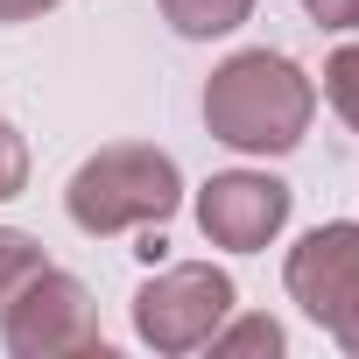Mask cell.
<instances>
[{"mask_svg":"<svg viewBox=\"0 0 359 359\" xmlns=\"http://www.w3.org/2000/svg\"><path fill=\"white\" fill-rule=\"evenodd\" d=\"M310 113H317V85L282 50H240L205 85V127L240 155H289L310 134Z\"/></svg>","mask_w":359,"mask_h":359,"instance_id":"1","label":"cell"},{"mask_svg":"<svg viewBox=\"0 0 359 359\" xmlns=\"http://www.w3.org/2000/svg\"><path fill=\"white\" fill-rule=\"evenodd\" d=\"M176 205H184V169H176L162 148H148V141L99 148L92 162H78L71 191H64L71 226H78V233H92V240L162 226Z\"/></svg>","mask_w":359,"mask_h":359,"instance_id":"2","label":"cell"},{"mask_svg":"<svg viewBox=\"0 0 359 359\" xmlns=\"http://www.w3.org/2000/svg\"><path fill=\"white\" fill-rule=\"evenodd\" d=\"M233 275L212 268V261H176V268H155L141 289H134V331L141 345L155 352H198L212 345V331L233 317Z\"/></svg>","mask_w":359,"mask_h":359,"instance_id":"3","label":"cell"},{"mask_svg":"<svg viewBox=\"0 0 359 359\" xmlns=\"http://www.w3.org/2000/svg\"><path fill=\"white\" fill-rule=\"evenodd\" d=\"M0 345L15 359H57V352H106L99 338V303L78 275L43 268L0 317Z\"/></svg>","mask_w":359,"mask_h":359,"instance_id":"4","label":"cell"},{"mask_svg":"<svg viewBox=\"0 0 359 359\" xmlns=\"http://www.w3.org/2000/svg\"><path fill=\"white\" fill-rule=\"evenodd\" d=\"M289 184L261 169H226L198 191V233L226 254H261L282 226H289Z\"/></svg>","mask_w":359,"mask_h":359,"instance_id":"5","label":"cell"},{"mask_svg":"<svg viewBox=\"0 0 359 359\" xmlns=\"http://www.w3.org/2000/svg\"><path fill=\"white\" fill-rule=\"evenodd\" d=\"M282 282H289V303L310 317V324H338L352 303H359V226H317V233H303L296 247H289V268H282Z\"/></svg>","mask_w":359,"mask_h":359,"instance_id":"6","label":"cell"},{"mask_svg":"<svg viewBox=\"0 0 359 359\" xmlns=\"http://www.w3.org/2000/svg\"><path fill=\"white\" fill-rule=\"evenodd\" d=\"M162 22L176 36H191V43H212V36H233L247 15H254V0H155Z\"/></svg>","mask_w":359,"mask_h":359,"instance_id":"7","label":"cell"},{"mask_svg":"<svg viewBox=\"0 0 359 359\" xmlns=\"http://www.w3.org/2000/svg\"><path fill=\"white\" fill-rule=\"evenodd\" d=\"M50 268V254H43V240H29L22 226H0V317H8V303L36 282Z\"/></svg>","mask_w":359,"mask_h":359,"instance_id":"8","label":"cell"},{"mask_svg":"<svg viewBox=\"0 0 359 359\" xmlns=\"http://www.w3.org/2000/svg\"><path fill=\"white\" fill-rule=\"evenodd\" d=\"M324 99H331V113L359 134V43L331 50V64H324Z\"/></svg>","mask_w":359,"mask_h":359,"instance_id":"9","label":"cell"},{"mask_svg":"<svg viewBox=\"0 0 359 359\" xmlns=\"http://www.w3.org/2000/svg\"><path fill=\"white\" fill-rule=\"evenodd\" d=\"M212 352H282V324L275 317H226L219 331H212Z\"/></svg>","mask_w":359,"mask_h":359,"instance_id":"10","label":"cell"},{"mask_svg":"<svg viewBox=\"0 0 359 359\" xmlns=\"http://www.w3.org/2000/svg\"><path fill=\"white\" fill-rule=\"evenodd\" d=\"M22 191H29V141H22L8 120H0V205L22 198Z\"/></svg>","mask_w":359,"mask_h":359,"instance_id":"11","label":"cell"},{"mask_svg":"<svg viewBox=\"0 0 359 359\" xmlns=\"http://www.w3.org/2000/svg\"><path fill=\"white\" fill-rule=\"evenodd\" d=\"M317 29H359V0H296Z\"/></svg>","mask_w":359,"mask_h":359,"instance_id":"12","label":"cell"},{"mask_svg":"<svg viewBox=\"0 0 359 359\" xmlns=\"http://www.w3.org/2000/svg\"><path fill=\"white\" fill-rule=\"evenodd\" d=\"M50 8H57V0H0V22H36Z\"/></svg>","mask_w":359,"mask_h":359,"instance_id":"13","label":"cell"},{"mask_svg":"<svg viewBox=\"0 0 359 359\" xmlns=\"http://www.w3.org/2000/svg\"><path fill=\"white\" fill-rule=\"evenodd\" d=\"M331 338H338V345H345V352L359 359V303H352V310H345V317L331 324Z\"/></svg>","mask_w":359,"mask_h":359,"instance_id":"14","label":"cell"}]
</instances>
